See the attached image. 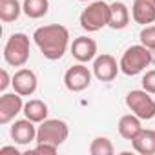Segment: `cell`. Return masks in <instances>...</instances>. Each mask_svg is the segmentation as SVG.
Returning a JSON list of instances; mask_svg holds the SVG:
<instances>
[{
  "label": "cell",
  "instance_id": "obj_1",
  "mask_svg": "<svg viewBox=\"0 0 155 155\" xmlns=\"http://www.w3.org/2000/svg\"><path fill=\"white\" fill-rule=\"evenodd\" d=\"M33 40L44 58L60 60L69 48V31L62 24H48L35 29Z\"/></svg>",
  "mask_w": 155,
  "mask_h": 155
},
{
  "label": "cell",
  "instance_id": "obj_2",
  "mask_svg": "<svg viewBox=\"0 0 155 155\" xmlns=\"http://www.w3.org/2000/svg\"><path fill=\"white\" fill-rule=\"evenodd\" d=\"M150 64H151V49L146 48L144 44L130 46L122 53V57L119 60L120 71L124 75H128V77H133V75L142 73Z\"/></svg>",
  "mask_w": 155,
  "mask_h": 155
},
{
  "label": "cell",
  "instance_id": "obj_3",
  "mask_svg": "<svg viewBox=\"0 0 155 155\" xmlns=\"http://www.w3.org/2000/svg\"><path fill=\"white\" fill-rule=\"evenodd\" d=\"M81 28L88 33L101 31L110 24V4L104 0H95V2L88 4V8L81 13Z\"/></svg>",
  "mask_w": 155,
  "mask_h": 155
},
{
  "label": "cell",
  "instance_id": "obj_4",
  "mask_svg": "<svg viewBox=\"0 0 155 155\" xmlns=\"http://www.w3.org/2000/svg\"><path fill=\"white\" fill-rule=\"evenodd\" d=\"M4 60L13 68H24L29 60V37L26 33H13L4 46Z\"/></svg>",
  "mask_w": 155,
  "mask_h": 155
},
{
  "label": "cell",
  "instance_id": "obj_5",
  "mask_svg": "<svg viewBox=\"0 0 155 155\" xmlns=\"http://www.w3.org/2000/svg\"><path fill=\"white\" fill-rule=\"evenodd\" d=\"M69 135V128L60 119H46L37 128V140L35 142H49L55 146H60L66 142Z\"/></svg>",
  "mask_w": 155,
  "mask_h": 155
},
{
  "label": "cell",
  "instance_id": "obj_6",
  "mask_svg": "<svg viewBox=\"0 0 155 155\" xmlns=\"http://www.w3.org/2000/svg\"><path fill=\"white\" fill-rule=\"evenodd\" d=\"M126 106L140 120H150L155 117V101L146 90H131L126 95Z\"/></svg>",
  "mask_w": 155,
  "mask_h": 155
},
{
  "label": "cell",
  "instance_id": "obj_7",
  "mask_svg": "<svg viewBox=\"0 0 155 155\" xmlns=\"http://www.w3.org/2000/svg\"><path fill=\"white\" fill-rule=\"evenodd\" d=\"M91 77H93V71H90V68H86L82 62L75 64L68 68V71L64 73V86L73 93H81L86 88H90Z\"/></svg>",
  "mask_w": 155,
  "mask_h": 155
},
{
  "label": "cell",
  "instance_id": "obj_8",
  "mask_svg": "<svg viewBox=\"0 0 155 155\" xmlns=\"http://www.w3.org/2000/svg\"><path fill=\"white\" fill-rule=\"evenodd\" d=\"M95 79L101 82H111L117 79V73L120 71V66L117 64L115 57L110 53H101L95 57L93 60V68H91Z\"/></svg>",
  "mask_w": 155,
  "mask_h": 155
},
{
  "label": "cell",
  "instance_id": "obj_9",
  "mask_svg": "<svg viewBox=\"0 0 155 155\" xmlns=\"http://www.w3.org/2000/svg\"><path fill=\"white\" fill-rule=\"evenodd\" d=\"M24 104L26 102L22 101V95H18L17 91L2 93V97H0V124H9L18 113L24 111Z\"/></svg>",
  "mask_w": 155,
  "mask_h": 155
},
{
  "label": "cell",
  "instance_id": "obj_10",
  "mask_svg": "<svg viewBox=\"0 0 155 155\" xmlns=\"http://www.w3.org/2000/svg\"><path fill=\"white\" fill-rule=\"evenodd\" d=\"M13 91H17L22 97H31L37 88H38V79L35 71L28 69V68H20L15 75H13Z\"/></svg>",
  "mask_w": 155,
  "mask_h": 155
},
{
  "label": "cell",
  "instance_id": "obj_11",
  "mask_svg": "<svg viewBox=\"0 0 155 155\" xmlns=\"http://www.w3.org/2000/svg\"><path fill=\"white\" fill-rule=\"evenodd\" d=\"M69 49H71L73 58L82 62V64L91 62L97 57V42L93 38H90V37H77L71 42Z\"/></svg>",
  "mask_w": 155,
  "mask_h": 155
},
{
  "label": "cell",
  "instance_id": "obj_12",
  "mask_svg": "<svg viewBox=\"0 0 155 155\" xmlns=\"http://www.w3.org/2000/svg\"><path fill=\"white\" fill-rule=\"evenodd\" d=\"M9 135L15 140V144L26 146V144L37 140V126L29 119H20V120L13 122V126L9 130Z\"/></svg>",
  "mask_w": 155,
  "mask_h": 155
},
{
  "label": "cell",
  "instance_id": "obj_13",
  "mask_svg": "<svg viewBox=\"0 0 155 155\" xmlns=\"http://www.w3.org/2000/svg\"><path fill=\"white\" fill-rule=\"evenodd\" d=\"M131 18L135 24L150 26L155 22V0H133Z\"/></svg>",
  "mask_w": 155,
  "mask_h": 155
},
{
  "label": "cell",
  "instance_id": "obj_14",
  "mask_svg": "<svg viewBox=\"0 0 155 155\" xmlns=\"http://www.w3.org/2000/svg\"><path fill=\"white\" fill-rule=\"evenodd\" d=\"M130 18H131V15H130V9L124 2H119L117 0V2L110 4V24H108V28H111L115 31L126 29L130 24Z\"/></svg>",
  "mask_w": 155,
  "mask_h": 155
},
{
  "label": "cell",
  "instance_id": "obj_15",
  "mask_svg": "<svg viewBox=\"0 0 155 155\" xmlns=\"http://www.w3.org/2000/svg\"><path fill=\"white\" fill-rule=\"evenodd\" d=\"M119 135L126 140H133L140 131H142V124H140V119L135 115V113H126L119 119Z\"/></svg>",
  "mask_w": 155,
  "mask_h": 155
},
{
  "label": "cell",
  "instance_id": "obj_16",
  "mask_svg": "<svg viewBox=\"0 0 155 155\" xmlns=\"http://www.w3.org/2000/svg\"><path fill=\"white\" fill-rule=\"evenodd\" d=\"M131 146L140 155H155V130H144L131 140Z\"/></svg>",
  "mask_w": 155,
  "mask_h": 155
},
{
  "label": "cell",
  "instance_id": "obj_17",
  "mask_svg": "<svg viewBox=\"0 0 155 155\" xmlns=\"http://www.w3.org/2000/svg\"><path fill=\"white\" fill-rule=\"evenodd\" d=\"M24 117L26 119H29V120H33L35 124H40V122H44L46 119H48V113H49V110H48V104L44 102V101H40V99H31V101H28L26 104H24Z\"/></svg>",
  "mask_w": 155,
  "mask_h": 155
},
{
  "label": "cell",
  "instance_id": "obj_18",
  "mask_svg": "<svg viewBox=\"0 0 155 155\" xmlns=\"http://www.w3.org/2000/svg\"><path fill=\"white\" fill-rule=\"evenodd\" d=\"M22 11V4L18 0H0V20L4 24L15 22L20 17Z\"/></svg>",
  "mask_w": 155,
  "mask_h": 155
},
{
  "label": "cell",
  "instance_id": "obj_19",
  "mask_svg": "<svg viewBox=\"0 0 155 155\" xmlns=\"http://www.w3.org/2000/svg\"><path fill=\"white\" fill-rule=\"evenodd\" d=\"M49 9V0H24L22 2V11L29 18H42Z\"/></svg>",
  "mask_w": 155,
  "mask_h": 155
},
{
  "label": "cell",
  "instance_id": "obj_20",
  "mask_svg": "<svg viewBox=\"0 0 155 155\" xmlns=\"http://www.w3.org/2000/svg\"><path fill=\"white\" fill-rule=\"evenodd\" d=\"M90 153L91 155H113L115 146L108 137H95L90 144Z\"/></svg>",
  "mask_w": 155,
  "mask_h": 155
},
{
  "label": "cell",
  "instance_id": "obj_21",
  "mask_svg": "<svg viewBox=\"0 0 155 155\" xmlns=\"http://www.w3.org/2000/svg\"><path fill=\"white\" fill-rule=\"evenodd\" d=\"M139 40H140V44H144L146 48H150V49H153L155 48V26H144L142 29H140V33H139Z\"/></svg>",
  "mask_w": 155,
  "mask_h": 155
},
{
  "label": "cell",
  "instance_id": "obj_22",
  "mask_svg": "<svg viewBox=\"0 0 155 155\" xmlns=\"http://www.w3.org/2000/svg\"><path fill=\"white\" fill-rule=\"evenodd\" d=\"M140 84H142V90H146L148 93L155 95V69H150V71L144 73Z\"/></svg>",
  "mask_w": 155,
  "mask_h": 155
},
{
  "label": "cell",
  "instance_id": "obj_23",
  "mask_svg": "<svg viewBox=\"0 0 155 155\" xmlns=\"http://www.w3.org/2000/svg\"><path fill=\"white\" fill-rule=\"evenodd\" d=\"M58 150V146L55 144H49V142H37L33 153H38V155H55Z\"/></svg>",
  "mask_w": 155,
  "mask_h": 155
},
{
  "label": "cell",
  "instance_id": "obj_24",
  "mask_svg": "<svg viewBox=\"0 0 155 155\" xmlns=\"http://www.w3.org/2000/svg\"><path fill=\"white\" fill-rule=\"evenodd\" d=\"M11 84H13V77H9L8 69H2L0 71V91H6Z\"/></svg>",
  "mask_w": 155,
  "mask_h": 155
},
{
  "label": "cell",
  "instance_id": "obj_25",
  "mask_svg": "<svg viewBox=\"0 0 155 155\" xmlns=\"http://www.w3.org/2000/svg\"><path fill=\"white\" fill-rule=\"evenodd\" d=\"M6 153H13V155H18L20 151H18L15 146H4V148H0V155H6Z\"/></svg>",
  "mask_w": 155,
  "mask_h": 155
},
{
  "label": "cell",
  "instance_id": "obj_26",
  "mask_svg": "<svg viewBox=\"0 0 155 155\" xmlns=\"http://www.w3.org/2000/svg\"><path fill=\"white\" fill-rule=\"evenodd\" d=\"M151 64H155V48L151 49Z\"/></svg>",
  "mask_w": 155,
  "mask_h": 155
},
{
  "label": "cell",
  "instance_id": "obj_27",
  "mask_svg": "<svg viewBox=\"0 0 155 155\" xmlns=\"http://www.w3.org/2000/svg\"><path fill=\"white\" fill-rule=\"evenodd\" d=\"M79 2H88V0H79Z\"/></svg>",
  "mask_w": 155,
  "mask_h": 155
}]
</instances>
